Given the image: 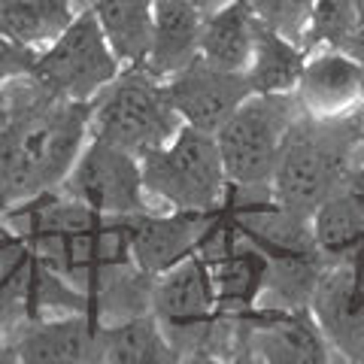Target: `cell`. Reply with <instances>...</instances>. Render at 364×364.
Instances as JSON below:
<instances>
[{
	"label": "cell",
	"mask_w": 364,
	"mask_h": 364,
	"mask_svg": "<svg viewBox=\"0 0 364 364\" xmlns=\"http://www.w3.org/2000/svg\"><path fill=\"white\" fill-rule=\"evenodd\" d=\"M91 136V104L21 73L0 88V213L58 191Z\"/></svg>",
	"instance_id": "obj_1"
},
{
	"label": "cell",
	"mask_w": 364,
	"mask_h": 364,
	"mask_svg": "<svg viewBox=\"0 0 364 364\" xmlns=\"http://www.w3.org/2000/svg\"><path fill=\"white\" fill-rule=\"evenodd\" d=\"M364 155V104L346 116L316 119L301 112L282 140L270 176V200L294 215L310 213L337 188L349 186Z\"/></svg>",
	"instance_id": "obj_2"
},
{
	"label": "cell",
	"mask_w": 364,
	"mask_h": 364,
	"mask_svg": "<svg viewBox=\"0 0 364 364\" xmlns=\"http://www.w3.org/2000/svg\"><path fill=\"white\" fill-rule=\"evenodd\" d=\"M140 173L158 210L215 213L231 188L215 136L191 124H182L164 146L143 152Z\"/></svg>",
	"instance_id": "obj_3"
},
{
	"label": "cell",
	"mask_w": 364,
	"mask_h": 364,
	"mask_svg": "<svg viewBox=\"0 0 364 364\" xmlns=\"http://www.w3.org/2000/svg\"><path fill=\"white\" fill-rule=\"evenodd\" d=\"M179 128L182 119L170 104L164 79L152 76L143 64H124L91 100V136L128 149L136 158L164 146Z\"/></svg>",
	"instance_id": "obj_4"
},
{
	"label": "cell",
	"mask_w": 364,
	"mask_h": 364,
	"mask_svg": "<svg viewBox=\"0 0 364 364\" xmlns=\"http://www.w3.org/2000/svg\"><path fill=\"white\" fill-rule=\"evenodd\" d=\"M301 112L304 109L294 91L291 95H255L252 91L213 131L228 186L237 191H267L282 140Z\"/></svg>",
	"instance_id": "obj_5"
},
{
	"label": "cell",
	"mask_w": 364,
	"mask_h": 364,
	"mask_svg": "<svg viewBox=\"0 0 364 364\" xmlns=\"http://www.w3.org/2000/svg\"><path fill=\"white\" fill-rule=\"evenodd\" d=\"M58 191L112 219H131V215L158 210V203L143 186L140 158L97 136L85 140Z\"/></svg>",
	"instance_id": "obj_6"
},
{
	"label": "cell",
	"mask_w": 364,
	"mask_h": 364,
	"mask_svg": "<svg viewBox=\"0 0 364 364\" xmlns=\"http://www.w3.org/2000/svg\"><path fill=\"white\" fill-rule=\"evenodd\" d=\"M122 61L107 43L91 9L76 13L61 37L37 52V64H33V76L46 88L67 100H82V104H91L116 79Z\"/></svg>",
	"instance_id": "obj_7"
},
{
	"label": "cell",
	"mask_w": 364,
	"mask_h": 364,
	"mask_svg": "<svg viewBox=\"0 0 364 364\" xmlns=\"http://www.w3.org/2000/svg\"><path fill=\"white\" fill-rule=\"evenodd\" d=\"M0 364H100L97 316L82 310L21 322L6 334Z\"/></svg>",
	"instance_id": "obj_8"
},
{
	"label": "cell",
	"mask_w": 364,
	"mask_h": 364,
	"mask_svg": "<svg viewBox=\"0 0 364 364\" xmlns=\"http://www.w3.org/2000/svg\"><path fill=\"white\" fill-rule=\"evenodd\" d=\"M246 361L270 364H325L331 361V343L316 325L310 310H277L246 306Z\"/></svg>",
	"instance_id": "obj_9"
},
{
	"label": "cell",
	"mask_w": 364,
	"mask_h": 364,
	"mask_svg": "<svg viewBox=\"0 0 364 364\" xmlns=\"http://www.w3.org/2000/svg\"><path fill=\"white\" fill-rule=\"evenodd\" d=\"M164 88L182 124L210 134L252 95L246 73L222 70V67L203 61L200 55L186 67H179L173 76H167Z\"/></svg>",
	"instance_id": "obj_10"
},
{
	"label": "cell",
	"mask_w": 364,
	"mask_h": 364,
	"mask_svg": "<svg viewBox=\"0 0 364 364\" xmlns=\"http://www.w3.org/2000/svg\"><path fill=\"white\" fill-rule=\"evenodd\" d=\"M219 213V210H215ZM215 213H176L155 210L128 219L131 261L149 277H158L191 252H200Z\"/></svg>",
	"instance_id": "obj_11"
},
{
	"label": "cell",
	"mask_w": 364,
	"mask_h": 364,
	"mask_svg": "<svg viewBox=\"0 0 364 364\" xmlns=\"http://www.w3.org/2000/svg\"><path fill=\"white\" fill-rule=\"evenodd\" d=\"M294 97L306 116H346L364 104V70L343 49L306 52Z\"/></svg>",
	"instance_id": "obj_12"
},
{
	"label": "cell",
	"mask_w": 364,
	"mask_h": 364,
	"mask_svg": "<svg viewBox=\"0 0 364 364\" xmlns=\"http://www.w3.org/2000/svg\"><path fill=\"white\" fill-rule=\"evenodd\" d=\"M215 310H219V294H215L210 258L203 252L186 255L173 267L158 273L152 282L149 313L161 322L164 331L203 322Z\"/></svg>",
	"instance_id": "obj_13"
},
{
	"label": "cell",
	"mask_w": 364,
	"mask_h": 364,
	"mask_svg": "<svg viewBox=\"0 0 364 364\" xmlns=\"http://www.w3.org/2000/svg\"><path fill=\"white\" fill-rule=\"evenodd\" d=\"M203 13L191 0H155L152 43L143 67L158 79L173 76L179 67L198 58Z\"/></svg>",
	"instance_id": "obj_14"
},
{
	"label": "cell",
	"mask_w": 364,
	"mask_h": 364,
	"mask_svg": "<svg viewBox=\"0 0 364 364\" xmlns=\"http://www.w3.org/2000/svg\"><path fill=\"white\" fill-rule=\"evenodd\" d=\"M310 237L325 264L355 258L364 249V195L349 186L328 195L310 213Z\"/></svg>",
	"instance_id": "obj_15"
},
{
	"label": "cell",
	"mask_w": 364,
	"mask_h": 364,
	"mask_svg": "<svg viewBox=\"0 0 364 364\" xmlns=\"http://www.w3.org/2000/svg\"><path fill=\"white\" fill-rule=\"evenodd\" d=\"M255 46V18L246 9L243 0H228V4L203 13L200 21V43L198 55L222 70L246 73L252 61Z\"/></svg>",
	"instance_id": "obj_16"
},
{
	"label": "cell",
	"mask_w": 364,
	"mask_h": 364,
	"mask_svg": "<svg viewBox=\"0 0 364 364\" xmlns=\"http://www.w3.org/2000/svg\"><path fill=\"white\" fill-rule=\"evenodd\" d=\"M37 277L40 258L0 219V322H4L6 334L31 318Z\"/></svg>",
	"instance_id": "obj_17"
},
{
	"label": "cell",
	"mask_w": 364,
	"mask_h": 364,
	"mask_svg": "<svg viewBox=\"0 0 364 364\" xmlns=\"http://www.w3.org/2000/svg\"><path fill=\"white\" fill-rule=\"evenodd\" d=\"M161 322L152 313H136L100 325V364H176Z\"/></svg>",
	"instance_id": "obj_18"
},
{
	"label": "cell",
	"mask_w": 364,
	"mask_h": 364,
	"mask_svg": "<svg viewBox=\"0 0 364 364\" xmlns=\"http://www.w3.org/2000/svg\"><path fill=\"white\" fill-rule=\"evenodd\" d=\"M73 0H4L0 4V33L21 49L43 52L76 18Z\"/></svg>",
	"instance_id": "obj_19"
},
{
	"label": "cell",
	"mask_w": 364,
	"mask_h": 364,
	"mask_svg": "<svg viewBox=\"0 0 364 364\" xmlns=\"http://www.w3.org/2000/svg\"><path fill=\"white\" fill-rule=\"evenodd\" d=\"M91 13L122 67L146 61L152 43L155 0H95Z\"/></svg>",
	"instance_id": "obj_20"
},
{
	"label": "cell",
	"mask_w": 364,
	"mask_h": 364,
	"mask_svg": "<svg viewBox=\"0 0 364 364\" xmlns=\"http://www.w3.org/2000/svg\"><path fill=\"white\" fill-rule=\"evenodd\" d=\"M306 52L301 43H291L255 21L252 61L246 67V79L255 95H291L298 88Z\"/></svg>",
	"instance_id": "obj_21"
},
{
	"label": "cell",
	"mask_w": 364,
	"mask_h": 364,
	"mask_svg": "<svg viewBox=\"0 0 364 364\" xmlns=\"http://www.w3.org/2000/svg\"><path fill=\"white\" fill-rule=\"evenodd\" d=\"M361 28L355 0H313L310 25L304 33V52L343 49V43Z\"/></svg>",
	"instance_id": "obj_22"
},
{
	"label": "cell",
	"mask_w": 364,
	"mask_h": 364,
	"mask_svg": "<svg viewBox=\"0 0 364 364\" xmlns=\"http://www.w3.org/2000/svg\"><path fill=\"white\" fill-rule=\"evenodd\" d=\"M258 25L277 31L291 43H304L306 25H310L313 0H243Z\"/></svg>",
	"instance_id": "obj_23"
},
{
	"label": "cell",
	"mask_w": 364,
	"mask_h": 364,
	"mask_svg": "<svg viewBox=\"0 0 364 364\" xmlns=\"http://www.w3.org/2000/svg\"><path fill=\"white\" fill-rule=\"evenodd\" d=\"M33 64H37V52L21 49L18 43L6 40L4 33H0V88H4L9 79H16L21 73H31Z\"/></svg>",
	"instance_id": "obj_24"
},
{
	"label": "cell",
	"mask_w": 364,
	"mask_h": 364,
	"mask_svg": "<svg viewBox=\"0 0 364 364\" xmlns=\"http://www.w3.org/2000/svg\"><path fill=\"white\" fill-rule=\"evenodd\" d=\"M349 188H355L358 195H364V155H361L358 167L352 170V176H349Z\"/></svg>",
	"instance_id": "obj_25"
},
{
	"label": "cell",
	"mask_w": 364,
	"mask_h": 364,
	"mask_svg": "<svg viewBox=\"0 0 364 364\" xmlns=\"http://www.w3.org/2000/svg\"><path fill=\"white\" fill-rule=\"evenodd\" d=\"M200 13H210V9H215V6H222V4H228V0H191Z\"/></svg>",
	"instance_id": "obj_26"
},
{
	"label": "cell",
	"mask_w": 364,
	"mask_h": 364,
	"mask_svg": "<svg viewBox=\"0 0 364 364\" xmlns=\"http://www.w3.org/2000/svg\"><path fill=\"white\" fill-rule=\"evenodd\" d=\"M73 4H76L79 13H82V9H91V4H95V0H73Z\"/></svg>",
	"instance_id": "obj_27"
},
{
	"label": "cell",
	"mask_w": 364,
	"mask_h": 364,
	"mask_svg": "<svg viewBox=\"0 0 364 364\" xmlns=\"http://www.w3.org/2000/svg\"><path fill=\"white\" fill-rule=\"evenodd\" d=\"M6 346V328H4V322H0V349Z\"/></svg>",
	"instance_id": "obj_28"
},
{
	"label": "cell",
	"mask_w": 364,
	"mask_h": 364,
	"mask_svg": "<svg viewBox=\"0 0 364 364\" xmlns=\"http://www.w3.org/2000/svg\"><path fill=\"white\" fill-rule=\"evenodd\" d=\"M0 4H4V0H0Z\"/></svg>",
	"instance_id": "obj_29"
}]
</instances>
